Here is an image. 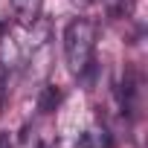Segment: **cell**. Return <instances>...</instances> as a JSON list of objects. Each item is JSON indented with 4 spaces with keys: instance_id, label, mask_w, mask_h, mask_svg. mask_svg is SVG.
Here are the masks:
<instances>
[{
    "instance_id": "4",
    "label": "cell",
    "mask_w": 148,
    "mask_h": 148,
    "mask_svg": "<svg viewBox=\"0 0 148 148\" xmlns=\"http://www.w3.org/2000/svg\"><path fill=\"white\" fill-rule=\"evenodd\" d=\"M0 148H12V139H9V134H0Z\"/></svg>"
},
{
    "instance_id": "1",
    "label": "cell",
    "mask_w": 148,
    "mask_h": 148,
    "mask_svg": "<svg viewBox=\"0 0 148 148\" xmlns=\"http://www.w3.org/2000/svg\"><path fill=\"white\" fill-rule=\"evenodd\" d=\"M96 49V23L87 18H73L64 29V58L73 76H84Z\"/></svg>"
},
{
    "instance_id": "3",
    "label": "cell",
    "mask_w": 148,
    "mask_h": 148,
    "mask_svg": "<svg viewBox=\"0 0 148 148\" xmlns=\"http://www.w3.org/2000/svg\"><path fill=\"white\" fill-rule=\"evenodd\" d=\"M3 102H6V64L0 61V110H3Z\"/></svg>"
},
{
    "instance_id": "2",
    "label": "cell",
    "mask_w": 148,
    "mask_h": 148,
    "mask_svg": "<svg viewBox=\"0 0 148 148\" xmlns=\"http://www.w3.org/2000/svg\"><path fill=\"white\" fill-rule=\"evenodd\" d=\"M15 12H18L23 26H32L38 21V12H41V0H15Z\"/></svg>"
}]
</instances>
